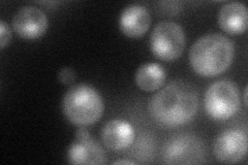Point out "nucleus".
<instances>
[{
    "mask_svg": "<svg viewBox=\"0 0 248 165\" xmlns=\"http://www.w3.org/2000/svg\"><path fill=\"white\" fill-rule=\"evenodd\" d=\"M105 104L100 94L88 85L69 88L62 99V112L78 127H86L102 118Z\"/></svg>",
    "mask_w": 248,
    "mask_h": 165,
    "instance_id": "7ed1b4c3",
    "label": "nucleus"
},
{
    "mask_svg": "<svg viewBox=\"0 0 248 165\" xmlns=\"http://www.w3.org/2000/svg\"><path fill=\"white\" fill-rule=\"evenodd\" d=\"M186 45L182 27L173 21H162L155 26L150 36V48L160 60L173 61L179 58Z\"/></svg>",
    "mask_w": 248,
    "mask_h": 165,
    "instance_id": "20e7f679",
    "label": "nucleus"
},
{
    "mask_svg": "<svg viewBox=\"0 0 248 165\" xmlns=\"http://www.w3.org/2000/svg\"><path fill=\"white\" fill-rule=\"evenodd\" d=\"M166 72L159 64L145 63L140 66L136 73L135 81L138 87L145 92L158 90L166 81Z\"/></svg>",
    "mask_w": 248,
    "mask_h": 165,
    "instance_id": "ddd939ff",
    "label": "nucleus"
},
{
    "mask_svg": "<svg viewBox=\"0 0 248 165\" xmlns=\"http://www.w3.org/2000/svg\"><path fill=\"white\" fill-rule=\"evenodd\" d=\"M12 39V31L3 20L0 21V48L3 49L6 45H9Z\"/></svg>",
    "mask_w": 248,
    "mask_h": 165,
    "instance_id": "2eb2a0df",
    "label": "nucleus"
},
{
    "mask_svg": "<svg viewBox=\"0 0 248 165\" xmlns=\"http://www.w3.org/2000/svg\"><path fill=\"white\" fill-rule=\"evenodd\" d=\"M240 107L239 91L229 80L213 83L205 93V108L215 120H228Z\"/></svg>",
    "mask_w": 248,
    "mask_h": 165,
    "instance_id": "39448f33",
    "label": "nucleus"
},
{
    "mask_svg": "<svg viewBox=\"0 0 248 165\" xmlns=\"http://www.w3.org/2000/svg\"><path fill=\"white\" fill-rule=\"evenodd\" d=\"M151 17L146 7L140 4H130L120 15L119 27L124 35L140 37L148 31Z\"/></svg>",
    "mask_w": 248,
    "mask_h": 165,
    "instance_id": "9b49d317",
    "label": "nucleus"
},
{
    "mask_svg": "<svg viewBox=\"0 0 248 165\" xmlns=\"http://www.w3.org/2000/svg\"><path fill=\"white\" fill-rule=\"evenodd\" d=\"M75 70L69 67H63L58 73V81L63 85H71L76 81Z\"/></svg>",
    "mask_w": 248,
    "mask_h": 165,
    "instance_id": "4468645a",
    "label": "nucleus"
},
{
    "mask_svg": "<svg viewBox=\"0 0 248 165\" xmlns=\"http://www.w3.org/2000/svg\"><path fill=\"white\" fill-rule=\"evenodd\" d=\"M198 94L191 84L175 80L151 97L149 112L153 119L168 127L180 126L196 116Z\"/></svg>",
    "mask_w": 248,
    "mask_h": 165,
    "instance_id": "f257e3e1",
    "label": "nucleus"
},
{
    "mask_svg": "<svg viewBox=\"0 0 248 165\" xmlns=\"http://www.w3.org/2000/svg\"><path fill=\"white\" fill-rule=\"evenodd\" d=\"M213 152L216 159L222 163H237L247 153V136L236 129L223 131L215 139Z\"/></svg>",
    "mask_w": 248,
    "mask_h": 165,
    "instance_id": "1a4fd4ad",
    "label": "nucleus"
},
{
    "mask_svg": "<svg viewBox=\"0 0 248 165\" xmlns=\"http://www.w3.org/2000/svg\"><path fill=\"white\" fill-rule=\"evenodd\" d=\"M204 158L201 139L193 135H179L170 139L162 149V159L168 164L199 163Z\"/></svg>",
    "mask_w": 248,
    "mask_h": 165,
    "instance_id": "423d86ee",
    "label": "nucleus"
},
{
    "mask_svg": "<svg viewBox=\"0 0 248 165\" xmlns=\"http://www.w3.org/2000/svg\"><path fill=\"white\" fill-rule=\"evenodd\" d=\"M135 139V129L120 119L108 121L102 130V140L108 150L121 152L127 149Z\"/></svg>",
    "mask_w": 248,
    "mask_h": 165,
    "instance_id": "9d476101",
    "label": "nucleus"
},
{
    "mask_svg": "<svg viewBox=\"0 0 248 165\" xmlns=\"http://www.w3.org/2000/svg\"><path fill=\"white\" fill-rule=\"evenodd\" d=\"M113 165H118V164H126V165H133V164H136L135 161L133 160H127V159H120V160H115L112 162Z\"/></svg>",
    "mask_w": 248,
    "mask_h": 165,
    "instance_id": "dca6fc26",
    "label": "nucleus"
},
{
    "mask_svg": "<svg viewBox=\"0 0 248 165\" xmlns=\"http://www.w3.org/2000/svg\"><path fill=\"white\" fill-rule=\"evenodd\" d=\"M234 53V44L228 36L221 33H209L200 37L192 45L189 62L198 75L213 77L230 67Z\"/></svg>",
    "mask_w": 248,
    "mask_h": 165,
    "instance_id": "f03ea898",
    "label": "nucleus"
},
{
    "mask_svg": "<svg viewBox=\"0 0 248 165\" xmlns=\"http://www.w3.org/2000/svg\"><path fill=\"white\" fill-rule=\"evenodd\" d=\"M218 25L230 34L243 33L248 25L246 6L236 1L224 4L218 13Z\"/></svg>",
    "mask_w": 248,
    "mask_h": 165,
    "instance_id": "f8f14e48",
    "label": "nucleus"
},
{
    "mask_svg": "<svg viewBox=\"0 0 248 165\" xmlns=\"http://www.w3.org/2000/svg\"><path fill=\"white\" fill-rule=\"evenodd\" d=\"M12 24L19 36L34 39L45 34L48 29V18L43 10L33 5H26L15 14Z\"/></svg>",
    "mask_w": 248,
    "mask_h": 165,
    "instance_id": "6e6552de",
    "label": "nucleus"
},
{
    "mask_svg": "<svg viewBox=\"0 0 248 165\" xmlns=\"http://www.w3.org/2000/svg\"><path fill=\"white\" fill-rule=\"evenodd\" d=\"M67 157L72 164H104L106 162L104 149L85 127H79L77 130L76 140L69 147Z\"/></svg>",
    "mask_w": 248,
    "mask_h": 165,
    "instance_id": "0eeeda50",
    "label": "nucleus"
},
{
    "mask_svg": "<svg viewBox=\"0 0 248 165\" xmlns=\"http://www.w3.org/2000/svg\"><path fill=\"white\" fill-rule=\"evenodd\" d=\"M244 102H245V106L247 105V87L244 89Z\"/></svg>",
    "mask_w": 248,
    "mask_h": 165,
    "instance_id": "f3484780",
    "label": "nucleus"
}]
</instances>
